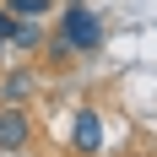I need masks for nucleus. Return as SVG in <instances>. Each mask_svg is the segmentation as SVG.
Wrapping results in <instances>:
<instances>
[{
  "mask_svg": "<svg viewBox=\"0 0 157 157\" xmlns=\"http://www.w3.org/2000/svg\"><path fill=\"white\" fill-rule=\"evenodd\" d=\"M60 38L76 54H98L103 49V16L87 6V0H65L60 6Z\"/></svg>",
  "mask_w": 157,
  "mask_h": 157,
  "instance_id": "obj_1",
  "label": "nucleus"
},
{
  "mask_svg": "<svg viewBox=\"0 0 157 157\" xmlns=\"http://www.w3.org/2000/svg\"><path fill=\"white\" fill-rule=\"evenodd\" d=\"M27 141H33V119L16 103H0V152L11 157V152H27Z\"/></svg>",
  "mask_w": 157,
  "mask_h": 157,
  "instance_id": "obj_2",
  "label": "nucleus"
},
{
  "mask_svg": "<svg viewBox=\"0 0 157 157\" xmlns=\"http://www.w3.org/2000/svg\"><path fill=\"white\" fill-rule=\"evenodd\" d=\"M71 146H76L81 157L103 152V119H98V109H76V119H71Z\"/></svg>",
  "mask_w": 157,
  "mask_h": 157,
  "instance_id": "obj_3",
  "label": "nucleus"
},
{
  "mask_svg": "<svg viewBox=\"0 0 157 157\" xmlns=\"http://www.w3.org/2000/svg\"><path fill=\"white\" fill-rule=\"evenodd\" d=\"M33 92H38V71H27V65L0 81V103H16V109H22V98H33Z\"/></svg>",
  "mask_w": 157,
  "mask_h": 157,
  "instance_id": "obj_4",
  "label": "nucleus"
},
{
  "mask_svg": "<svg viewBox=\"0 0 157 157\" xmlns=\"http://www.w3.org/2000/svg\"><path fill=\"white\" fill-rule=\"evenodd\" d=\"M0 6H6V11H11L16 22H44L49 11H60L54 0H0Z\"/></svg>",
  "mask_w": 157,
  "mask_h": 157,
  "instance_id": "obj_5",
  "label": "nucleus"
},
{
  "mask_svg": "<svg viewBox=\"0 0 157 157\" xmlns=\"http://www.w3.org/2000/svg\"><path fill=\"white\" fill-rule=\"evenodd\" d=\"M11 44L27 54V49H38L44 44V22H16V33H11Z\"/></svg>",
  "mask_w": 157,
  "mask_h": 157,
  "instance_id": "obj_6",
  "label": "nucleus"
},
{
  "mask_svg": "<svg viewBox=\"0 0 157 157\" xmlns=\"http://www.w3.org/2000/svg\"><path fill=\"white\" fill-rule=\"evenodd\" d=\"M49 60H54V65H65V60H76V49L65 44L60 33H54V38H49Z\"/></svg>",
  "mask_w": 157,
  "mask_h": 157,
  "instance_id": "obj_7",
  "label": "nucleus"
},
{
  "mask_svg": "<svg viewBox=\"0 0 157 157\" xmlns=\"http://www.w3.org/2000/svg\"><path fill=\"white\" fill-rule=\"evenodd\" d=\"M11 33H16V16L0 6V44H11Z\"/></svg>",
  "mask_w": 157,
  "mask_h": 157,
  "instance_id": "obj_8",
  "label": "nucleus"
}]
</instances>
